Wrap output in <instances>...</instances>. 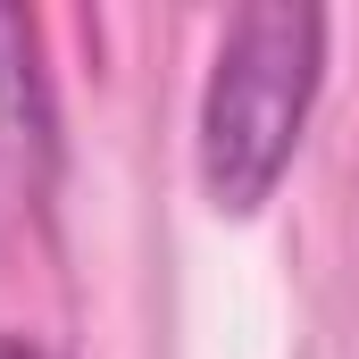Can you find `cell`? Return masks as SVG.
<instances>
[{
  "label": "cell",
  "mask_w": 359,
  "mask_h": 359,
  "mask_svg": "<svg viewBox=\"0 0 359 359\" xmlns=\"http://www.w3.org/2000/svg\"><path fill=\"white\" fill-rule=\"evenodd\" d=\"M59 176V109L25 8H0V217H25Z\"/></svg>",
  "instance_id": "cell-2"
},
{
  "label": "cell",
  "mask_w": 359,
  "mask_h": 359,
  "mask_svg": "<svg viewBox=\"0 0 359 359\" xmlns=\"http://www.w3.org/2000/svg\"><path fill=\"white\" fill-rule=\"evenodd\" d=\"M0 359H59V351H42V343H25V334H0Z\"/></svg>",
  "instance_id": "cell-3"
},
{
  "label": "cell",
  "mask_w": 359,
  "mask_h": 359,
  "mask_svg": "<svg viewBox=\"0 0 359 359\" xmlns=\"http://www.w3.org/2000/svg\"><path fill=\"white\" fill-rule=\"evenodd\" d=\"M318 84H326V8L251 0L226 17L217 59L201 76V184L226 217L276 201L318 109Z\"/></svg>",
  "instance_id": "cell-1"
}]
</instances>
